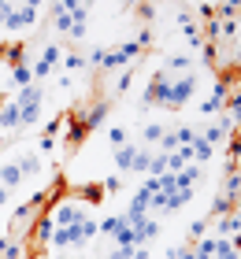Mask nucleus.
<instances>
[{"mask_svg":"<svg viewBox=\"0 0 241 259\" xmlns=\"http://www.w3.org/2000/svg\"><path fill=\"white\" fill-rule=\"evenodd\" d=\"M167 134V126L163 122H149V126H145L141 130V141H149V145H160V137Z\"/></svg>","mask_w":241,"mask_h":259,"instance_id":"nucleus-31","label":"nucleus"},{"mask_svg":"<svg viewBox=\"0 0 241 259\" xmlns=\"http://www.w3.org/2000/svg\"><path fill=\"white\" fill-rule=\"evenodd\" d=\"M96 233H100V230H96V219H89V215H86V219L78 222V241H82V244H89Z\"/></svg>","mask_w":241,"mask_h":259,"instance_id":"nucleus-28","label":"nucleus"},{"mask_svg":"<svg viewBox=\"0 0 241 259\" xmlns=\"http://www.w3.org/2000/svg\"><path fill=\"white\" fill-rule=\"evenodd\" d=\"M67 119H71V115H56V119L52 122H45V130H41V137H59V134H63V130H67Z\"/></svg>","mask_w":241,"mask_h":259,"instance_id":"nucleus-27","label":"nucleus"},{"mask_svg":"<svg viewBox=\"0 0 241 259\" xmlns=\"http://www.w3.org/2000/svg\"><path fill=\"white\" fill-rule=\"evenodd\" d=\"M230 211H234V200H226L223 193L212 200V219H223V215H230Z\"/></svg>","mask_w":241,"mask_h":259,"instance_id":"nucleus-33","label":"nucleus"},{"mask_svg":"<svg viewBox=\"0 0 241 259\" xmlns=\"http://www.w3.org/2000/svg\"><path fill=\"white\" fill-rule=\"evenodd\" d=\"M204 230H208V219H197V222H189V237H204Z\"/></svg>","mask_w":241,"mask_h":259,"instance_id":"nucleus-45","label":"nucleus"},{"mask_svg":"<svg viewBox=\"0 0 241 259\" xmlns=\"http://www.w3.org/2000/svg\"><path fill=\"white\" fill-rule=\"evenodd\" d=\"M100 259H108V255H100Z\"/></svg>","mask_w":241,"mask_h":259,"instance_id":"nucleus-57","label":"nucleus"},{"mask_svg":"<svg viewBox=\"0 0 241 259\" xmlns=\"http://www.w3.org/2000/svg\"><path fill=\"white\" fill-rule=\"evenodd\" d=\"M4 204H8V189L0 185V207H4Z\"/></svg>","mask_w":241,"mask_h":259,"instance_id":"nucleus-52","label":"nucleus"},{"mask_svg":"<svg viewBox=\"0 0 241 259\" xmlns=\"http://www.w3.org/2000/svg\"><path fill=\"white\" fill-rule=\"evenodd\" d=\"M108 145H115V148L126 145V130L123 126H112V130H108Z\"/></svg>","mask_w":241,"mask_h":259,"instance_id":"nucleus-40","label":"nucleus"},{"mask_svg":"<svg viewBox=\"0 0 241 259\" xmlns=\"http://www.w3.org/2000/svg\"><path fill=\"white\" fill-rule=\"evenodd\" d=\"M104 200V189H100V182H86L78 189V204H89V207H96Z\"/></svg>","mask_w":241,"mask_h":259,"instance_id":"nucleus-20","label":"nucleus"},{"mask_svg":"<svg viewBox=\"0 0 241 259\" xmlns=\"http://www.w3.org/2000/svg\"><path fill=\"white\" fill-rule=\"evenodd\" d=\"M0 60H4L8 67H22V63H26V45H22V41L0 45Z\"/></svg>","mask_w":241,"mask_h":259,"instance_id":"nucleus-13","label":"nucleus"},{"mask_svg":"<svg viewBox=\"0 0 241 259\" xmlns=\"http://www.w3.org/2000/svg\"><path fill=\"white\" fill-rule=\"evenodd\" d=\"M56 4H59V8H67V11H75V8H86L89 0H56Z\"/></svg>","mask_w":241,"mask_h":259,"instance_id":"nucleus-47","label":"nucleus"},{"mask_svg":"<svg viewBox=\"0 0 241 259\" xmlns=\"http://www.w3.org/2000/svg\"><path fill=\"white\" fill-rule=\"evenodd\" d=\"M19 130V108L15 100H0V134H15Z\"/></svg>","mask_w":241,"mask_h":259,"instance_id":"nucleus-12","label":"nucleus"},{"mask_svg":"<svg viewBox=\"0 0 241 259\" xmlns=\"http://www.w3.org/2000/svg\"><path fill=\"white\" fill-rule=\"evenodd\" d=\"M149 159H152V152H137V159H134V174H149Z\"/></svg>","mask_w":241,"mask_h":259,"instance_id":"nucleus-39","label":"nucleus"},{"mask_svg":"<svg viewBox=\"0 0 241 259\" xmlns=\"http://www.w3.org/2000/svg\"><path fill=\"white\" fill-rule=\"evenodd\" d=\"M0 185H4V189L22 185V174H19V167H15V159H11V163H0Z\"/></svg>","mask_w":241,"mask_h":259,"instance_id":"nucleus-22","label":"nucleus"},{"mask_svg":"<svg viewBox=\"0 0 241 259\" xmlns=\"http://www.w3.org/2000/svg\"><path fill=\"white\" fill-rule=\"evenodd\" d=\"M137 15H141L145 22H149V19L156 15V4H149V0H141V4H137Z\"/></svg>","mask_w":241,"mask_h":259,"instance_id":"nucleus-46","label":"nucleus"},{"mask_svg":"<svg viewBox=\"0 0 241 259\" xmlns=\"http://www.w3.org/2000/svg\"><path fill=\"white\" fill-rule=\"evenodd\" d=\"M215 259H241L234 237H215Z\"/></svg>","mask_w":241,"mask_h":259,"instance_id":"nucleus-23","label":"nucleus"},{"mask_svg":"<svg viewBox=\"0 0 241 259\" xmlns=\"http://www.w3.org/2000/svg\"><path fill=\"white\" fill-rule=\"evenodd\" d=\"M134 237H137V244L156 241V237H160V222H156V219H145L141 226H134Z\"/></svg>","mask_w":241,"mask_h":259,"instance_id":"nucleus-21","label":"nucleus"},{"mask_svg":"<svg viewBox=\"0 0 241 259\" xmlns=\"http://www.w3.org/2000/svg\"><path fill=\"white\" fill-rule=\"evenodd\" d=\"M226 97H230V85H226V81H219V78H215V85H212V93H208V100L200 104V111H204V115L219 111L223 104H226Z\"/></svg>","mask_w":241,"mask_h":259,"instance_id":"nucleus-11","label":"nucleus"},{"mask_svg":"<svg viewBox=\"0 0 241 259\" xmlns=\"http://www.w3.org/2000/svg\"><path fill=\"white\" fill-rule=\"evenodd\" d=\"M189 67H193V60H189L186 52H171V56L163 60V70H167V74H189Z\"/></svg>","mask_w":241,"mask_h":259,"instance_id":"nucleus-17","label":"nucleus"},{"mask_svg":"<svg viewBox=\"0 0 241 259\" xmlns=\"http://www.w3.org/2000/svg\"><path fill=\"white\" fill-rule=\"evenodd\" d=\"M237 15H241V0H223L215 8V19H237Z\"/></svg>","mask_w":241,"mask_h":259,"instance_id":"nucleus-32","label":"nucleus"},{"mask_svg":"<svg viewBox=\"0 0 241 259\" xmlns=\"http://www.w3.org/2000/svg\"><path fill=\"white\" fill-rule=\"evenodd\" d=\"M86 33H89V19H86V8H75V11H71V30H67V37L82 41Z\"/></svg>","mask_w":241,"mask_h":259,"instance_id":"nucleus-16","label":"nucleus"},{"mask_svg":"<svg viewBox=\"0 0 241 259\" xmlns=\"http://www.w3.org/2000/svg\"><path fill=\"white\" fill-rule=\"evenodd\" d=\"M134 41H137V49L145 52V49L152 45V30H149V26H145V30H137V37H134Z\"/></svg>","mask_w":241,"mask_h":259,"instance_id":"nucleus-43","label":"nucleus"},{"mask_svg":"<svg viewBox=\"0 0 241 259\" xmlns=\"http://www.w3.org/2000/svg\"><path fill=\"white\" fill-rule=\"evenodd\" d=\"M175 137H178V145H189V141L197 137V130H193V126H178V130H175Z\"/></svg>","mask_w":241,"mask_h":259,"instance_id":"nucleus-42","label":"nucleus"},{"mask_svg":"<svg viewBox=\"0 0 241 259\" xmlns=\"http://www.w3.org/2000/svg\"><path fill=\"white\" fill-rule=\"evenodd\" d=\"M189 152H193V163H200V167H204V163H208V159L215 156V148H212V145H208V141H204L200 134L189 141Z\"/></svg>","mask_w":241,"mask_h":259,"instance_id":"nucleus-19","label":"nucleus"},{"mask_svg":"<svg viewBox=\"0 0 241 259\" xmlns=\"http://www.w3.org/2000/svg\"><path fill=\"white\" fill-rule=\"evenodd\" d=\"M167 89H171V74H167V70H156L149 89L141 93V111L145 108H163L167 104Z\"/></svg>","mask_w":241,"mask_h":259,"instance_id":"nucleus-5","label":"nucleus"},{"mask_svg":"<svg viewBox=\"0 0 241 259\" xmlns=\"http://www.w3.org/2000/svg\"><path fill=\"white\" fill-rule=\"evenodd\" d=\"M52 26H56L59 33H67V30H71V11H67V8H59L56 0H52Z\"/></svg>","mask_w":241,"mask_h":259,"instance_id":"nucleus-24","label":"nucleus"},{"mask_svg":"<svg viewBox=\"0 0 241 259\" xmlns=\"http://www.w3.org/2000/svg\"><path fill=\"white\" fill-rule=\"evenodd\" d=\"M123 226H126V222H123V215H108V219H100V222H96V230H100V233H108V237H115V233L123 230Z\"/></svg>","mask_w":241,"mask_h":259,"instance_id":"nucleus-25","label":"nucleus"},{"mask_svg":"<svg viewBox=\"0 0 241 259\" xmlns=\"http://www.w3.org/2000/svg\"><path fill=\"white\" fill-rule=\"evenodd\" d=\"M48 244H52V248H71V244L82 248V241H78V222H75V226H56L52 237H48Z\"/></svg>","mask_w":241,"mask_h":259,"instance_id":"nucleus-10","label":"nucleus"},{"mask_svg":"<svg viewBox=\"0 0 241 259\" xmlns=\"http://www.w3.org/2000/svg\"><path fill=\"white\" fill-rule=\"evenodd\" d=\"M59 63L67 67V74H78V70L86 67V60H82V52H67V56H63V60H59Z\"/></svg>","mask_w":241,"mask_h":259,"instance_id":"nucleus-36","label":"nucleus"},{"mask_svg":"<svg viewBox=\"0 0 241 259\" xmlns=\"http://www.w3.org/2000/svg\"><path fill=\"white\" fill-rule=\"evenodd\" d=\"M137 145H119L115 152H112V156H115V167H119V174H123V170H134V159H137Z\"/></svg>","mask_w":241,"mask_h":259,"instance_id":"nucleus-15","label":"nucleus"},{"mask_svg":"<svg viewBox=\"0 0 241 259\" xmlns=\"http://www.w3.org/2000/svg\"><path fill=\"white\" fill-rule=\"evenodd\" d=\"M71 119L82 126V134H93L96 126L108 119V100H89V104H78V111H71Z\"/></svg>","mask_w":241,"mask_h":259,"instance_id":"nucleus-3","label":"nucleus"},{"mask_svg":"<svg viewBox=\"0 0 241 259\" xmlns=\"http://www.w3.org/2000/svg\"><path fill=\"white\" fill-rule=\"evenodd\" d=\"M8 11H11V4H8V0H0V26H4V19H8Z\"/></svg>","mask_w":241,"mask_h":259,"instance_id":"nucleus-51","label":"nucleus"},{"mask_svg":"<svg viewBox=\"0 0 241 259\" xmlns=\"http://www.w3.org/2000/svg\"><path fill=\"white\" fill-rule=\"evenodd\" d=\"M8 241H11V237H0V255H4V248H8Z\"/></svg>","mask_w":241,"mask_h":259,"instance_id":"nucleus-53","label":"nucleus"},{"mask_svg":"<svg viewBox=\"0 0 241 259\" xmlns=\"http://www.w3.org/2000/svg\"><path fill=\"white\" fill-rule=\"evenodd\" d=\"M160 174H167V156H163V152H152V159H149V174H145V178H160Z\"/></svg>","mask_w":241,"mask_h":259,"instance_id":"nucleus-30","label":"nucleus"},{"mask_svg":"<svg viewBox=\"0 0 241 259\" xmlns=\"http://www.w3.org/2000/svg\"><path fill=\"white\" fill-rule=\"evenodd\" d=\"M38 15H41V8H11L8 11V19H4V30H11V33H19V30H26V26H33L38 22Z\"/></svg>","mask_w":241,"mask_h":259,"instance_id":"nucleus-9","label":"nucleus"},{"mask_svg":"<svg viewBox=\"0 0 241 259\" xmlns=\"http://www.w3.org/2000/svg\"><path fill=\"white\" fill-rule=\"evenodd\" d=\"M130 259H149V248H145V244H137V248H134V255H130Z\"/></svg>","mask_w":241,"mask_h":259,"instance_id":"nucleus-50","label":"nucleus"},{"mask_svg":"<svg viewBox=\"0 0 241 259\" xmlns=\"http://www.w3.org/2000/svg\"><path fill=\"white\" fill-rule=\"evenodd\" d=\"M48 215H52V226H75V222L86 219V207L78 200H59V204L48 207Z\"/></svg>","mask_w":241,"mask_h":259,"instance_id":"nucleus-6","label":"nucleus"},{"mask_svg":"<svg viewBox=\"0 0 241 259\" xmlns=\"http://www.w3.org/2000/svg\"><path fill=\"white\" fill-rule=\"evenodd\" d=\"M141 56L137 41H123L115 49H104V60H100V70H115V67H134V60Z\"/></svg>","mask_w":241,"mask_h":259,"instance_id":"nucleus-4","label":"nucleus"},{"mask_svg":"<svg viewBox=\"0 0 241 259\" xmlns=\"http://www.w3.org/2000/svg\"><path fill=\"white\" fill-rule=\"evenodd\" d=\"M193 93H197V74H178L175 81H171V89H167V104L163 108L167 111H178V108H186V104L193 100Z\"/></svg>","mask_w":241,"mask_h":259,"instance_id":"nucleus-2","label":"nucleus"},{"mask_svg":"<svg viewBox=\"0 0 241 259\" xmlns=\"http://www.w3.org/2000/svg\"><path fill=\"white\" fill-rule=\"evenodd\" d=\"M234 222H237V226H241V207H234Z\"/></svg>","mask_w":241,"mask_h":259,"instance_id":"nucleus-54","label":"nucleus"},{"mask_svg":"<svg viewBox=\"0 0 241 259\" xmlns=\"http://www.w3.org/2000/svg\"><path fill=\"white\" fill-rule=\"evenodd\" d=\"M38 148H41V152H52L56 141H52V137H38Z\"/></svg>","mask_w":241,"mask_h":259,"instance_id":"nucleus-49","label":"nucleus"},{"mask_svg":"<svg viewBox=\"0 0 241 259\" xmlns=\"http://www.w3.org/2000/svg\"><path fill=\"white\" fill-rule=\"evenodd\" d=\"M11 81H15L19 89L33 85V70H30V63H22V67H11Z\"/></svg>","mask_w":241,"mask_h":259,"instance_id":"nucleus-26","label":"nucleus"},{"mask_svg":"<svg viewBox=\"0 0 241 259\" xmlns=\"http://www.w3.org/2000/svg\"><path fill=\"white\" fill-rule=\"evenodd\" d=\"M130 255H134V248H112L108 252V259H130Z\"/></svg>","mask_w":241,"mask_h":259,"instance_id":"nucleus-48","label":"nucleus"},{"mask_svg":"<svg viewBox=\"0 0 241 259\" xmlns=\"http://www.w3.org/2000/svg\"><path fill=\"white\" fill-rule=\"evenodd\" d=\"M59 60H63V49H59V45H45L41 56H38V63L30 67V70H33V78H48V74H52V70L59 67Z\"/></svg>","mask_w":241,"mask_h":259,"instance_id":"nucleus-8","label":"nucleus"},{"mask_svg":"<svg viewBox=\"0 0 241 259\" xmlns=\"http://www.w3.org/2000/svg\"><path fill=\"white\" fill-rule=\"evenodd\" d=\"M175 178H178V189H197V182H204V170H200V163H186Z\"/></svg>","mask_w":241,"mask_h":259,"instance_id":"nucleus-14","label":"nucleus"},{"mask_svg":"<svg viewBox=\"0 0 241 259\" xmlns=\"http://www.w3.org/2000/svg\"><path fill=\"white\" fill-rule=\"evenodd\" d=\"M197 15H200V26H204V22L215 19V8H212V4H197Z\"/></svg>","mask_w":241,"mask_h":259,"instance_id":"nucleus-44","label":"nucleus"},{"mask_svg":"<svg viewBox=\"0 0 241 259\" xmlns=\"http://www.w3.org/2000/svg\"><path fill=\"white\" fill-rule=\"evenodd\" d=\"M234 70H237V78H241V63H237V67H234Z\"/></svg>","mask_w":241,"mask_h":259,"instance_id":"nucleus-56","label":"nucleus"},{"mask_svg":"<svg viewBox=\"0 0 241 259\" xmlns=\"http://www.w3.org/2000/svg\"><path fill=\"white\" fill-rule=\"evenodd\" d=\"M100 189H104V196L108 193H119V189H123V178H119V174H108V178L100 182Z\"/></svg>","mask_w":241,"mask_h":259,"instance_id":"nucleus-38","label":"nucleus"},{"mask_svg":"<svg viewBox=\"0 0 241 259\" xmlns=\"http://www.w3.org/2000/svg\"><path fill=\"white\" fill-rule=\"evenodd\" d=\"M11 100H15V108H19V130L38 126L41 108H45V89H41V85H26V89H19Z\"/></svg>","mask_w":241,"mask_h":259,"instance_id":"nucleus-1","label":"nucleus"},{"mask_svg":"<svg viewBox=\"0 0 241 259\" xmlns=\"http://www.w3.org/2000/svg\"><path fill=\"white\" fill-rule=\"evenodd\" d=\"M193 252H197V259H215V237H200L193 244Z\"/></svg>","mask_w":241,"mask_h":259,"instance_id":"nucleus-34","label":"nucleus"},{"mask_svg":"<svg viewBox=\"0 0 241 259\" xmlns=\"http://www.w3.org/2000/svg\"><path fill=\"white\" fill-rule=\"evenodd\" d=\"M52 215H48V207L41 211V215L38 219H33L30 222V226H26V241L33 244V248H45V244H48V237H52Z\"/></svg>","mask_w":241,"mask_h":259,"instance_id":"nucleus-7","label":"nucleus"},{"mask_svg":"<svg viewBox=\"0 0 241 259\" xmlns=\"http://www.w3.org/2000/svg\"><path fill=\"white\" fill-rule=\"evenodd\" d=\"M26 255H30V248H26L22 241H8V248H4V255H0V259H26Z\"/></svg>","mask_w":241,"mask_h":259,"instance_id":"nucleus-35","label":"nucleus"},{"mask_svg":"<svg viewBox=\"0 0 241 259\" xmlns=\"http://www.w3.org/2000/svg\"><path fill=\"white\" fill-rule=\"evenodd\" d=\"M130 85H134V67H126V70H123V74H119V78H115V85H112V93H126Z\"/></svg>","mask_w":241,"mask_h":259,"instance_id":"nucleus-37","label":"nucleus"},{"mask_svg":"<svg viewBox=\"0 0 241 259\" xmlns=\"http://www.w3.org/2000/svg\"><path fill=\"white\" fill-rule=\"evenodd\" d=\"M15 167H19L22 178H33V174L41 170V156H38V152H22V156L15 159Z\"/></svg>","mask_w":241,"mask_h":259,"instance_id":"nucleus-18","label":"nucleus"},{"mask_svg":"<svg viewBox=\"0 0 241 259\" xmlns=\"http://www.w3.org/2000/svg\"><path fill=\"white\" fill-rule=\"evenodd\" d=\"M119 4H123V8H134V4H137V0H119Z\"/></svg>","mask_w":241,"mask_h":259,"instance_id":"nucleus-55","label":"nucleus"},{"mask_svg":"<svg viewBox=\"0 0 241 259\" xmlns=\"http://www.w3.org/2000/svg\"><path fill=\"white\" fill-rule=\"evenodd\" d=\"M197 52H200V60H204V67H215V70H219V49H215L212 41H204V45H200Z\"/></svg>","mask_w":241,"mask_h":259,"instance_id":"nucleus-29","label":"nucleus"},{"mask_svg":"<svg viewBox=\"0 0 241 259\" xmlns=\"http://www.w3.org/2000/svg\"><path fill=\"white\" fill-rule=\"evenodd\" d=\"M171 259H197V252H193V244H178L171 248Z\"/></svg>","mask_w":241,"mask_h":259,"instance_id":"nucleus-41","label":"nucleus"}]
</instances>
